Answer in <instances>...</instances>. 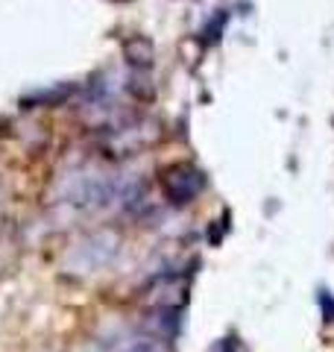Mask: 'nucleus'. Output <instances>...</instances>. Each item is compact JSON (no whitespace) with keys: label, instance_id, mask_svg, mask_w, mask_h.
<instances>
[{"label":"nucleus","instance_id":"f257e3e1","mask_svg":"<svg viewBox=\"0 0 334 352\" xmlns=\"http://www.w3.org/2000/svg\"><path fill=\"white\" fill-rule=\"evenodd\" d=\"M203 188V173L191 164H176L164 173V194L170 203H191Z\"/></svg>","mask_w":334,"mask_h":352},{"label":"nucleus","instance_id":"f03ea898","mask_svg":"<svg viewBox=\"0 0 334 352\" xmlns=\"http://www.w3.org/2000/svg\"><path fill=\"white\" fill-rule=\"evenodd\" d=\"M141 352H164V349H159V346H147V349H141Z\"/></svg>","mask_w":334,"mask_h":352}]
</instances>
